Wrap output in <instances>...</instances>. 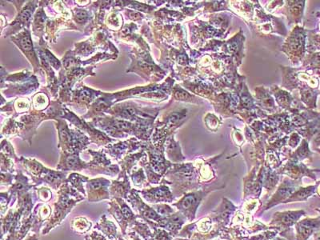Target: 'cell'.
Wrapping results in <instances>:
<instances>
[{"label": "cell", "instance_id": "obj_1", "mask_svg": "<svg viewBox=\"0 0 320 240\" xmlns=\"http://www.w3.org/2000/svg\"><path fill=\"white\" fill-rule=\"evenodd\" d=\"M57 195V201L54 203L53 213L50 220L45 223L43 234H48L51 230L60 225L75 207L86 199V197L75 189L68 182L61 186L58 190Z\"/></svg>", "mask_w": 320, "mask_h": 240}, {"label": "cell", "instance_id": "obj_2", "mask_svg": "<svg viewBox=\"0 0 320 240\" xmlns=\"http://www.w3.org/2000/svg\"><path fill=\"white\" fill-rule=\"evenodd\" d=\"M23 164L31 176L32 181L36 187L40 184H46L54 190H59L61 186L66 183V174L63 172L51 170L45 168L41 163L34 160L23 159Z\"/></svg>", "mask_w": 320, "mask_h": 240}, {"label": "cell", "instance_id": "obj_3", "mask_svg": "<svg viewBox=\"0 0 320 240\" xmlns=\"http://www.w3.org/2000/svg\"><path fill=\"white\" fill-rule=\"evenodd\" d=\"M126 201L128 204L131 205V208L135 214L138 215V218L145 223L153 222V223H159L163 220V216H159L152 207H150L148 203L143 200L138 189L134 188L131 190Z\"/></svg>", "mask_w": 320, "mask_h": 240}, {"label": "cell", "instance_id": "obj_4", "mask_svg": "<svg viewBox=\"0 0 320 240\" xmlns=\"http://www.w3.org/2000/svg\"><path fill=\"white\" fill-rule=\"evenodd\" d=\"M110 180L105 178L94 179L86 184L87 200L90 202H98L102 200H112L110 194Z\"/></svg>", "mask_w": 320, "mask_h": 240}, {"label": "cell", "instance_id": "obj_5", "mask_svg": "<svg viewBox=\"0 0 320 240\" xmlns=\"http://www.w3.org/2000/svg\"><path fill=\"white\" fill-rule=\"evenodd\" d=\"M139 195L147 203L159 204L163 202H172L174 195L167 186L161 185L152 188H143L138 190Z\"/></svg>", "mask_w": 320, "mask_h": 240}, {"label": "cell", "instance_id": "obj_6", "mask_svg": "<svg viewBox=\"0 0 320 240\" xmlns=\"http://www.w3.org/2000/svg\"><path fill=\"white\" fill-rule=\"evenodd\" d=\"M203 196L204 195L202 192L188 193L184 195L180 201L173 203V206L175 207L179 212L187 218V220L192 221L195 219V212Z\"/></svg>", "mask_w": 320, "mask_h": 240}, {"label": "cell", "instance_id": "obj_7", "mask_svg": "<svg viewBox=\"0 0 320 240\" xmlns=\"http://www.w3.org/2000/svg\"><path fill=\"white\" fill-rule=\"evenodd\" d=\"M131 190L132 188H131L127 173H126L125 170H123L120 173L119 178L112 181V185L110 187L112 199H123L127 200Z\"/></svg>", "mask_w": 320, "mask_h": 240}, {"label": "cell", "instance_id": "obj_8", "mask_svg": "<svg viewBox=\"0 0 320 240\" xmlns=\"http://www.w3.org/2000/svg\"><path fill=\"white\" fill-rule=\"evenodd\" d=\"M53 210L45 202H40L34 208L32 212L33 225L31 232L40 234V229L46 221H48L52 216Z\"/></svg>", "mask_w": 320, "mask_h": 240}, {"label": "cell", "instance_id": "obj_9", "mask_svg": "<svg viewBox=\"0 0 320 240\" xmlns=\"http://www.w3.org/2000/svg\"><path fill=\"white\" fill-rule=\"evenodd\" d=\"M15 183L12 184V187H10L9 191H8L14 202L17 200V196L29 192L32 188L34 189L36 187L35 185L29 184L28 179L23 176L21 172H19V174L15 176Z\"/></svg>", "mask_w": 320, "mask_h": 240}, {"label": "cell", "instance_id": "obj_10", "mask_svg": "<svg viewBox=\"0 0 320 240\" xmlns=\"http://www.w3.org/2000/svg\"><path fill=\"white\" fill-rule=\"evenodd\" d=\"M304 214L303 211L297 212H278L275 214L271 225L276 224L277 226L283 228L291 227L295 223H297V220Z\"/></svg>", "mask_w": 320, "mask_h": 240}, {"label": "cell", "instance_id": "obj_11", "mask_svg": "<svg viewBox=\"0 0 320 240\" xmlns=\"http://www.w3.org/2000/svg\"><path fill=\"white\" fill-rule=\"evenodd\" d=\"M320 227V218L306 219L296 224L297 231V240H307L313 231Z\"/></svg>", "mask_w": 320, "mask_h": 240}, {"label": "cell", "instance_id": "obj_12", "mask_svg": "<svg viewBox=\"0 0 320 240\" xmlns=\"http://www.w3.org/2000/svg\"><path fill=\"white\" fill-rule=\"evenodd\" d=\"M94 228L97 231H100L109 240H116L120 236V234L118 233L116 223L108 220L106 215H102Z\"/></svg>", "mask_w": 320, "mask_h": 240}, {"label": "cell", "instance_id": "obj_13", "mask_svg": "<svg viewBox=\"0 0 320 240\" xmlns=\"http://www.w3.org/2000/svg\"><path fill=\"white\" fill-rule=\"evenodd\" d=\"M108 205H109V208L108 209V212L117 222L120 229H121L122 234L124 236L127 234V229L129 228V224L126 220L125 216L123 215V212H122L121 208L115 199L108 202Z\"/></svg>", "mask_w": 320, "mask_h": 240}, {"label": "cell", "instance_id": "obj_14", "mask_svg": "<svg viewBox=\"0 0 320 240\" xmlns=\"http://www.w3.org/2000/svg\"><path fill=\"white\" fill-rule=\"evenodd\" d=\"M92 227V223L84 216L76 217L70 222V229L77 234H86Z\"/></svg>", "mask_w": 320, "mask_h": 240}, {"label": "cell", "instance_id": "obj_15", "mask_svg": "<svg viewBox=\"0 0 320 240\" xmlns=\"http://www.w3.org/2000/svg\"><path fill=\"white\" fill-rule=\"evenodd\" d=\"M89 181V179L87 176H81V175L77 174V173H72L68 176V178L66 180V182H68L69 184L74 187L75 189L77 190L79 192L81 193L82 195L87 197V191H86V187H84V184H87Z\"/></svg>", "mask_w": 320, "mask_h": 240}, {"label": "cell", "instance_id": "obj_16", "mask_svg": "<svg viewBox=\"0 0 320 240\" xmlns=\"http://www.w3.org/2000/svg\"><path fill=\"white\" fill-rule=\"evenodd\" d=\"M117 201L118 203L121 208L122 212H123V215L125 216L126 220H127V223L129 224V228L131 229L135 224V222L138 220V215L135 213V212L133 211L132 208L127 204V201L123 199H115Z\"/></svg>", "mask_w": 320, "mask_h": 240}, {"label": "cell", "instance_id": "obj_17", "mask_svg": "<svg viewBox=\"0 0 320 240\" xmlns=\"http://www.w3.org/2000/svg\"><path fill=\"white\" fill-rule=\"evenodd\" d=\"M151 229L152 228L150 227L148 223L137 220L131 230L137 233L143 239L150 240L152 238V235H153V232H152Z\"/></svg>", "mask_w": 320, "mask_h": 240}, {"label": "cell", "instance_id": "obj_18", "mask_svg": "<svg viewBox=\"0 0 320 240\" xmlns=\"http://www.w3.org/2000/svg\"><path fill=\"white\" fill-rule=\"evenodd\" d=\"M314 187H310L307 188H301V190L296 191L294 195H291L285 202H294V201H305L308 197L311 196L314 192Z\"/></svg>", "mask_w": 320, "mask_h": 240}, {"label": "cell", "instance_id": "obj_19", "mask_svg": "<svg viewBox=\"0 0 320 240\" xmlns=\"http://www.w3.org/2000/svg\"><path fill=\"white\" fill-rule=\"evenodd\" d=\"M131 180H132L133 184L136 188L138 189H142L143 187H145L144 188H146V176L144 175V170L143 169H138L136 172H133L131 175Z\"/></svg>", "mask_w": 320, "mask_h": 240}, {"label": "cell", "instance_id": "obj_20", "mask_svg": "<svg viewBox=\"0 0 320 240\" xmlns=\"http://www.w3.org/2000/svg\"><path fill=\"white\" fill-rule=\"evenodd\" d=\"M34 190L37 191V196H38L39 200L41 201L42 202L48 203L51 199H53V193L48 187H40V188H37V187H36Z\"/></svg>", "mask_w": 320, "mask_h": 240}, {"label": "cell", "instance_id": "obj_21", "mask_svg": "<svg viewBox=\"0 0 320 240\" xmlns=\"http://www.w3.org/2000/svg\"><path fill=\"white\" fill-rule=\"evenodd\" d=\"M152 208L156 211L159 216H163V217H167V216H171L173 214L175 213L173 208H171L169 205L165 204V203L154 204L152 205Z\"/></svg>", "mask_w": 320, "mask_h": 240}, {"label": "cell", "instance_id": "obj_22", "mask_svg": "<svg viewBox=\"0 0 320 240\" xmlns=\"http://www.w3.org/2000/svg\"><path fill=\"white\" fill-rule=\"evenodd\" d=\"M152 230H153V235L150 240H174L172 235L164 229L156 227Z\"/></svg>", "mask_w": 320, "mask_h": 240}, {"label": "cell", "instance_id": "obj_23", "mask_svg": "<svg viewBox=\"0 0 320 240\" xmlns=\"http://www.w3.org/2000/svg\"><path fill=\"white\" fill-rule=\"evenodd\" d=\"M12 202V199L8 192H1V216H4L8 209H10L9 205Z\"/></svg>", "mask_w": 320, "mask_h": 240}, {"label": "cell", "instance_id": "obj_24", "mask_svg": "<svg viewBox=\"0 0 320 240\" xmlns=\"http://www.w3.org/2000/svg\"><path fill=\"white\" fill-rule=\"evenodd\" d=\"M87 235L89 237L90 240H109L102 233L97 231L96 230L93 231L91 234H87Z\"/></svg>", "mask_w": 320, "mask_h": 240}, {"label": "cell", "instance_id": "obj_25", "mask_svg": "<svg viewBox=\"0 0 320 240\" xmlns=\"http://www.w3.org/2000/svg\"><path fill=\"white\" fill-rule=\"evenodd\" d=\"M14 176L11 174L4 175L2 173V185L9 186L12 185V181H13Z\"/></svg>", "mask_w": 320, "mask_h": 240}, {"label": "cell", "instance_id": "obj_26", "mask_svg": "<svg viewBox=\"0 0 320 240\" xmlns=\"http://www.w3.org/2000/svg\"><path fill=\"white\" fill-rule=\"evenodd\" d=\"M86 18H87V15H86V12H80V13L77 15V17H76V20L80 22V23H83L85 21Z\"/></svg>", "mask_w": 320, "mask_h": 240}, {"label": "cell", "instance_id": "obj_27", "mask_svg": "<svg viewBox=\"0 0 320 240\" xmlns=\"http://www.w3.org/2000/svg\"><path fill=\"white\" fill-rule=\"evenodd\" d=\"M127 234H129V236L131 237V240H144L137 233H135V231H130V232L127 233Z\"/></svg>", "mask_w": 320, "mask_h": 240}, {"label": "cell", "instance_id": "obj_28", "mask_svg": "<svg viewBox=\"0 0 320 240\" xmlns=\"http://www.w3.org/2000/svg\"><path fill=\"white\" fill-rule=\"evenodd\" d=\"M39 238H40V234H29L27 238H25L24 240H39Z\"/></svg>", "mask_w": 320, "mask_h": 240}, {"label": "cell", "instance_id": "obj_29", "mask_svg": "<svg viewBox=\"0 0 320 240\" xmlns=\"http://www.w3.org/2000/svg\"><path fill=\"white\" fill-rule=\"evenodd\" d=\"M116 240H124V238H123V237H122L121 235H120V236L119 237V238H117V239Z\"/></svg>", "mask_w": 320, "mask_h": 240}, {"label": "cell", "instance_id": "obj_30", "mask_svg": "<svg viewBox=\"0 0 320 240\" xmlns=\"http://www.w3.org/2000/svg\"><path fill=\"white\" fill-rule=\"evenodd\" d=\"M85 240H90L89 237H88V235H87V234H86L85 235Z\"/></svg>", "mask_w": 320, "mask_h": 240}]
</instances>
